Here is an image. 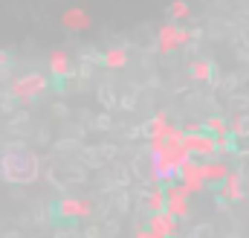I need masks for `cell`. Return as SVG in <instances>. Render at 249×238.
Wrapping results in <instances>:
<instances>
[{
	"label": "cell",
	"mask_w": 249,
	"mask_h": 238,
	"mask_svg": "<svg viewBox=\"0 0 249 238\" xmlns=\"http://www.w3.org/2000/svg\"><path fill=\"white\" fill-rule=\"evenodd\" d=\"M3 166V175L9 180H18V183H26V180L35 178V157L26 151V148H12L3 154L0 160Z\"/></svg>",
	"instance_id": "cell-1"
},
{
	"label": "cell",
	"mask_w": 249,
	"mask_h": 238,
	"mask_svg": "<svg viewBox=\"0 0 249 238\" xmlns=\"http://www.w3.org/2000/svg\"><path fill=\"white\" fill-rule=\"evenodd\" d=\"M38 90H41V79H38V76H32V79H23V81H18V84H15V93H18V96H23V99L35 96Z\"/></svg>",
	"instance_id": "cell-2"
}]
</instances>
